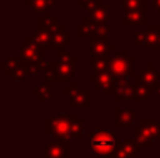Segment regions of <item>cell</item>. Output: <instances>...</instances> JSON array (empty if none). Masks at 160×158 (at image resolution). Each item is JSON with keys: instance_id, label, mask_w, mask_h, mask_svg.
Returning <instances> with one entry per match:
<instances>
[{"instance_id": "9a60e30c", "label": "cell", "mask_w": 160, "mask_h": 158, "mask_svg": "<svg viewBox=\"0 0 160 158\" xmlns=\"http://www.w3.org/2000/svg\"><path fill=\"white\" fill-rule=\"evenodd\" d=\"M121 22L124 25H136V24H146L148 20L143 11H129V13H124Z\"/></svg>"}, {"instance_id": "1f68e13d", "label": "cell", "mask_w": 160, "mask_h": 158, "mask_svg": "<svg viewBox=\"0 0 160 158\" xmlns=\"http://www.w3.org/2000/svg\"><path fill=\"white\" fill-rule=\"evenodd\" d=\"M47 63L44 60H39V62H34V63H28L27 64V72L28 74H38L41 70L45 69Z\"/></svg>"}, {"instance_id": "ba28073f", "label": "cell", "mask_w": 160, "mask_h": 158, "mask_svg": "<svg viewBox=\"0 0 160 158\" xmlns=\"http://www.w3.org/2000/svg\"><path fill=\"white\" fill-rule=\"evenodd\" d=\"M110 16V8L102 4V0H97V4L90 11V20L94 25H104Z\"/></svg>"}, {"instance_id": "52a82bcc", "label": "cell", "mask_w": 160, "mask_h": 158, "mask_svg": "<svg viewBox=\"0 0 160 158\" xmlns=\"http://www.w3.org/2000/svg\"><path fill=\"white\" fill-rule=\"evenodd\" d=\"M135 97V86L128 80L117 81V92L114 95L115 101H131Z\"/></svg>"}, {"instance_id": "d4e9b609", "label": "cell", "mask_w": 160, "mask_h": 158, "mask_svg": "<svg viewBox=\"0 0 160 158\" xmlns=\"http://www.w3.org/2000/svg\"><path fill=\"white\" fill-rule=\"evenodd\" d=\"M90 64L93 70L98 74L108 72V58H93L90 56Z\"/></svg>"}, {"instance_id": "44dd1931", "label": "cell", "mask_w": 160, "mask_h": 158, "mask_svg": "<svg viewBox=\"0 0 160 158\" xmlns=\"http://www.w3.org/2000/svg\"><path fill=\"white\" fill-rule=\"evenodd\" d=\"M133 134H135V140L139 143L141 146H153V137L145 130L142 126H136L133 128Z\"/></svg>"}, {"instance_id": "3957f363", "label": "cell", "mask_w": 160, "mask_h": 158, "mask_svg": "<svg viewBox=\"0 0 160 158\" xmlns=\"http://www.w3.org/2000/svg\"><path fill=\"white\" fill-rule=\"evenodd\" d=\"M108 72L117 81L127 80V77L133 76V59L128 55L127 49L108 58Z\"/></svg>"}, {"instance_id": "836d02e7", "label": "cell", "mask_w": 160, "mask_h": 158, "mask_svg": "<svg viewBox=\"0 0 160 158\" xmlns=\"http://www.w3.org/2000/svg\"><path fill=\"white\" fill-rule=\"evenodd\" d=\"M72 137L73 139H78L82 140L83 139V122L82 120H75L73 123V128H72Z\"/></svg>"}, {"instance_id": "ac0fdd59", "label": "cell", "mask_w": 160, "mask_h": 158, "mask_svg": "<svg viewBox=\"0 0 160 158\" xmlns=\"http://www.w3.org/2000/svg\"><path fill=\"white\" fill-rule=\"evenodd\" d=\"M58 20L52 18L51 17V13L45 14L44 18L38 20V31H47V32H55L56 28H58Z\"/></svg>"}, {"instance_id": "5b68a950", "label": "cell", "mask_w": 160, "mask_h": 158, "mask_svg": "<svg viewBox=\"0 0 160 158\" xmlns=\"http://www.w3.org/2000/svg\"><path fill=\"white\" fill-rule=\"evenodd\" d=\"M45 158H69L70 142L69 140H56L45 150Z\"/></svg>"}, {"instance_id": "484cf974", "label": "cell", "mask_w": 160, "mask_h": 158, "mask_svg": "<svg viewBox=\"0 0 160 158\" xmlns=\"http://www.w3.org/2000/svg\"><path fill=\"white\" fill-rule=\"evenodd\" d=\"M28 72H27V63L21 60V64L20 66H17L14 70H11V72L7 73V76H10L11 78H13L14 81H22L25 80V77H27Z\"/></svg>"}, {"instance_id": "30bf717a", "label": "cell", "mask_w": 160, "mask_h": 158, "mask_svg": "<svg viewBox=\"0 0 160 158\" xmlns=\"http://www.w3.org/2000/svg\"><path fill=\"white\" fill-rule=\"evenodd\" d=\"M133 119H135V114L132 109L129 108H115V126L117 128H127V126L132 125Z\"/></svg>"}, {"instance_id": "ffe728a7", "label": "cell", "mask_w": 160, "mask_h": 158, "mask_svg": "<svg viewBox=\"0 0 160 158\" xmlns=\"http://www.w3.org/2000/svg\"><path fill=\"white\" fill-rule=\"evenodd\" d=\"M25 4L28 7L32 8V11H47L49 13V10L55 6V0H27Z\"/></svg>"}, {"instance_id": "7c38bea8", "label": "cell", "mask_w": 160, "mask_h": 158, "mask_svg": "<svg viewBox=\"0 0 160 158\" xmlns=\"http://www.w3.org/2000/svg\"><path fill=\"white\" fill-rule=\"evenodd\" d=\"M141 77H142V80H143V83L149 84L150 87H156L159 84V80H160V74H159L158 70H156V67L153 63L146 64V67L141 72Z\"/></svg>"}, {"instance_id": "ab89813d", "label": "cell", "mask_w": 160, "mask_h": 158, "mask_svg": "<svg viewBox=\"0 0 160 158\" xmlns=\"http://www.w3.org/2000/svg\"><path fill=\"white\" fill-rule=\"evenodd\" d=\"M153 90H155V94H158L159 98H160V84H158L156 87H153Z\"/></svg>"}, {"instance_id": "f546056e", "label": "cell", "mask_w": 160, "mask_h": 158, "mask_svg": "<svg viewBox=\"0 0 160 158\" xmlns=\"http://www.w3.org/2000/svg\"><path fill=\"white\" fill-rule=\"evenodd\" d=\"M21 64V59H13V58H6L4 62H2V64H0V67H2V70H6V73L11 72V70H14L17 66H20Z\"/></svg>"}, {"instance_id": "7402d4cb", "label": "cell", "mask_w": 160, "mask_h": 158, "mask_svg": "<svg viewBox=\"0 0 160 158\" xmlns=\"http://www.w3.org/2000/svg\"><path fill=\"white\" fill-rule=\"evenodd\" d=\"M153 92H155V90H153V87H150L149 84H146V83L135 84V97H133V100L143 101V100H146L150 94H153Z\"/></svg>"}, {"instance_id": "4dcf8cb0", "label": "cell", "mask_w": 160, "mask_h": 158, "mask_svg": "<svg viewBox=\"0 0 160 158\" xmlns=\"http://www.w3.org/2000/svg\"><path fill=\"white\" fill-rule=\"evenodd\" d=\"M58 52H59V56H58L59 64H69V66H75L76 64V59L70 53L63 52V50H58Z\"/></svg>"}, {"instance_id": "4316f807", "label": "cell", "mask_w": 160, "mask_h": 158, "mask_svg": "<svg viewBox=\"0 0 160 158\" xmlns=\"http://www.w3.org/2000/svg\"><path fill=\"white\" fill-rule=\"evenodd\" d=\"M141 126L153 137V139H160V125L158 122L153 120H143L141 123Z\"/></svg>"}, {"instance_id": "d6986e66", "label": "cell", "mask_w": 160, "mask_h": 158, "mask_svg": "<svg viewBox=\"0 0 160 158\" xmlns=\"http://www.w3.org/2000/svg\"><path fill=\"white\" fill-rule=\"evenodd\" d=\"M148 3L146 0H122V10L124 13L129 11H146Z\"/></svg>"}, {"instance_id": "83f0119b", "label": "cell", "mask_w": 160, "mask_h": 158, "mask_svg": "<svg viewBox=\"0 0 160 158\" xmlns=\"http://www.w3.org/2000/svg\"><path fill=\"white\" fill-rule=\"evenodd\" d=\"M44 76L45 80L51 81V83H55L58 81V64L56 63H47L44 69Z\"/></svg>"}, {"instance_id": "277c9868", "label": "cell", "mask_w": 160, "mask_h": 158, "mask_svg": "<svg viewBox=\"0 0 160 158\" xmlns=\"http://www.w3.org/2000/svg\"><path fill=\"white\" fill-rule=\"evenodd\" d=\"M45 49L38 48L37 45H34L31 41H25V44L22 45L18 49V59H21L25 63H34V62H39L42 60V56H44Z\"/></svg>"}, {"instance_id": "2e32d148", "label": "cell", "mask_w": 160, "mask_h": 158, "mask_svg": "<svg viewBox=\"0 0 160 158\" xmlns=\"http://www.w3.org/2000/svg\"><path fill=\"white\" fill-rule=\"evenodd\" d=\"M97 25L93 24L90 18H84L82 24H79L76 27V35L80 36V38H90L93 39L94 36V31H96Z\"/></svg>"}, {"instance_id": "f1b7e54d", "label": "cell", "mask_w": 160, "mask_h": 158, "mask_svg": "<svg viewBox=\"0 0 160 158\" xmlns=\"http://www.w3.org/2000/svg\"><path fill=\"white\" fill-rule=\"evenodd\" d=\"M122 148L128 154V157H132L135 153L141 151V144L136 140H125V142H122Z\"/></svg>"}, {"instance_id": "d590c367", "label": "cell", "mask_w": 160, "mask_h": 158, "mask_svg": "<svg viewBox=\"0 0 160 158\" xmlns=\"http://www.w3.org/2000/svg\"><path fill=\"white\" fill-rule=\"evenodd\" d=\"M112 158H129L128 157V154L124 151V148H122V142L118 143V147H117L115 153H114Z\"/></svg>"}, {"instance_id": "603a6c76", "label": "cell", "mask_w": 160, "mask_h": 158, "mask_svg": "<svg viewBox=\"0 0 160 158\" xmlns=\"http://www.w3.org/2000/svg\"><path fill=\"white\" fill-rule=\"evenodd\" d=\"M51 81L45 80L44 83H41L37 88H32V95H37L39 101H48L51 98Z\"/></svg>"}, {"instance_id": "cb8c5ba5", "label": "cell", "mask_w": 160, "mask_h": 158, "mask_svg": "<svg viewBox=\"0 0 160 158\" xmlns=\"http://www.w3.org/2000/svg\"><path fill=\"white\" fill-rule=\"evenodd\" d=\"M75 74V66L58 63V81H70Z\"/></svg>"}, {"instance_id": "7a4b0ae2", "label": "cell", "mask_w": 160, "mask_h": 158, "mask_svg": "<svg viewBox=\"0 0 160 158\" xmlns=\"http://www.w3.org/2000/svg\"><path fill=\"white\" fill-rule=\"evenodd\" d=\"M75 120H78L76 115H56L45 122L44 130L52 134L56 140H69Z\"/></svg>"}, {"instance_id": "6da1fadb", "label": "cell", "mask_w": 160, "mask_h": 158, "mask_svg": "<svg viewBox=\"0 0 160 158\" xmlns=\"http://www.w3.org/2000/svg\"><path fill=\"white\" fill-rule=\"evenodd\" d=\"M119 140L105 128H97L88 137V146L98 158H112Z\"/></svg>"}, {"instance_id": "e0dca14e", "label": "cell", "mask_w": 160, "mask_h": 158, "mask_svg": "<svg viewBox=\"0 0 160 158\" xmlns=\"http://www.w3.org/2000/svg\"><path fill=\"white\" fill-rule=\"evenodd\" d=\"M70 106L72 108H87L88 106V90L82 88L70 97Z\"/></svg>"}, {"instance_id": "5bb4252c", "label": "cell", "mask_w": 160, "mask_h": 158, "mask_svg": "<svg viewBox=\"0 0 160 158\" xmlns=\"http://www.w3.org/2000/svg\"><path fill=\"white\" fill-rule=\"evenodd\" d=\"M28 41H31L34 45H37L38 48L42 49H49L51 42H52V34L47 32V31H38L37 34H34L32 36L27 38Z\"/></svg>"}, {"instance_id": "74e56055", "label": "cell", "mask_w": 160, "mask_h": 158, "mask_svg": "<svg viewBox=\"0 0 160 158\" xmlns=\"http://www.w3.org/2000/svg\"><path fill=\"white\" fill-rule=\"evenodd\" d=\"M78 91H79V88H78V86H76V83H70V86L68 87L63 92L66 95H69V97H72V95H75Z\"/></svg>"}, {"instance_id": "f35d334b", "label": "cell", "mask_w": 160, "mask_h": 158, "mask_svg": "<svg viewBox=\"0 0 160 158\" xmlns=\"http://www.w3.org/2000/svg\"><path fill=\"white\" fill-rule=\"evenodd\" d=\"M153 6L156 11H160V0H153Z\"/></svg>"}, {"instance_id": "9c48e42d", "label": "cell", "mask_w": 160, "mask_h": 158, "mask_svg": "<svg viewBox=\"0 0 160 158\" xmlns=\"http://www.w3.org/2000/svg\"><path fill=\"white\" fill-rule=\"evenodd\" d=\"M69 41H70L69 31H65L63 25H59L55 32H52V42H51L49 50H55V49L62 50V48L66 44H69Z\"/></svg>"}, {"instance_id": "8d00e7d4", "label": "cell", "mask_w": 160, "mask_h": 158, "mask_svg": "<svg viewBox=\"0 0 160 158\" xmlns=\"http://www.w3.org/2000/svg\"><path fill=\"white\" fill-rule=\"evenodd\" d=\"M135 42L139 45L142 44H146V32H143V31H139V32L135 34Z\"/></svg>"}, {"instance_id": "8992f818", "label": "cell", "mask_w": 160, "mask_h": 158, "mask_svg": "<svg viewBox=\"0 0 160 158\" xmlns=\"http://www.w3.org/2000/svg\"><path fill=\"white\" fill-rule=\"evenodd\" d=\"M96 87L101 90L104 94L115 95V92H117V80L112 77V74H111L110 72H104V73H101V74H98V77H97Z\"/></svg>"}, {"instance_id": "d6a6232c", "label": "cell", "mask_w": 160, "mask_h": 158, "mask_svg": "<svg viewBox=\"0 0 160 158\" xmlns=\"http://www.w3.org/2000/svg\"><path fill=\"white\" fill-rule=\"evenodd\" d=\"M107 38H108V27H107V24L97 25L96 31H94L93 39H102V41H107Z\"/></svg>"}, {"instance_id": "4fadbf2b", "label": "cell", "mask_w": 160, "mask_h": 158, "mask_svg": "<svg viewBox=\"0 0 160 158\" xmlns=\"http://www.w3.org/2000/svg\"><path fill=\"white\" fill-rule=\"evenodd\" d=\"M146 46L149 49H160V27L159 25H148L146 32Z\"/></svg>"}, {"instance_id": "e575fe53", "label": "cell", "mask_w": 160, "mask_h": 158, "mask_svg": "<svg viewBox=\"0 0 160 158\" xmlns=\"http://www.w3.org/2000/svg\"><path fill=\"white\" fill-rule=\"evenodd\" d=\"M76 4L80 6V7H83L86 11H88V13H90V11L96 7L97 0H76Z\"/></svg>"}, {"instance_id": "8fae6325", "label": "cell", "mask_w": 160, "mask_h": 158, "mask_svg": "<svg viewBox=\"0 0 160 158\" xmlns=\"http://www.w3.org/2000/svg\"><path fill=\"white\" fill-rule=\"evenodd\" d=\"M90 55L93 58H107L110 52V44L102 39H90Z\"/></svg>"}]
</instances>
